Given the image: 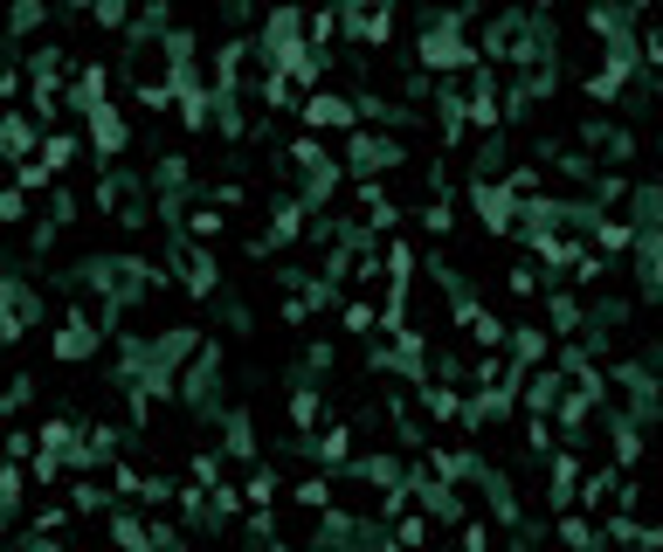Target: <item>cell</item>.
Returning <instances> with one entry per match:
<instances>
[{
    "label": "cell",
    "mask_w": 663,
    "mask_h": 552,
    "mask_svg": "<svg viewBox=\"0 0 663 552\" xmlns=\"http://www.w3.org/2000/svg\"><path fill=\"white\" fill-rule=\"evenodd\" d=\"M470 14L477 8H435V14H422V35H415V63H422L429 76H470L484 63V49L470 42Z\"/></svg>",
    "instance_id": "1"
},
{
    "label": "cell",
    "mask_w": 663,
    "mask_h": 552,
    "mask_svg": "<svg viewBox=\"0 0 663 552\" xmlns=\"http://www.w3.org/2000/svg\"><path fill=\"white\" fill-rule=\"evenodd\" d=\"M339 159H346L353 180H387V174H401V166H408V145L394 139L387 125H359V131L339 139Z\"/></svg>",
    "instance_id": "2"
},
{
    "label": "cell",
    "mask_w": 663,
    "mask_h": 552,
    "mask_svg": "<svg viewBox=\"0 0 663 552\" xmlns=\"http://www.w3.org/2000/svg\"><path fill=\"white\" fill-rule=\"evenodd\" d=\"M463 201L477 207V221H484V235H490V242H511V235H519V221H525V201L511 194V180H505V174H470Z\"/></svg>",
    "instance_id": "3"
},
{
    "label": "cell",
    "mask_w": 663,
    "mask_h": 552,
    "mask_svg": "<svg viewBox=\"0 0 663 552\" xmlns=\"http://www.w3.org/2000/svg\"><path fill=\"white\" fill-rule=\"evenodd\" d=\"M166 262H174V283L194 304H207L221 291V262H215V242H194V235H180L174 228V242H166Z\"/></svg>",
    "instance_id": "4"
},
{
    "label": "cell",
    "mask_w": 663,
    "mask_h": 552,
    "mask_svg": "<svg viewBox=\"0 0 663 552\" xmlns=\"http://www.w3.org/2000/svg\"><path fill=\"white\" fill-rule=\"evenodd\" d=\"M42 291H35L28 270H8V291H0V332H8V346H22V338L42 325Z\"/></svg>",
    "instance_id": "5"
},
{
    "label": "cell",
    "mask_w": 663,
    "mask_h": 552,
    "mask_svg": "<svg viewBox=\"0 0 663 552\" xmlns=\"http://www.w3.org/2000/svg\"><path fill=\"white\" fill-rule=\"evenodd\" d=\"M297 125H311V131H339V139H346V131H359L367 125V111H359V98L353 90H339V84H326V90H311L305 98V111H297Z\"/></svg>",
    "instance_id": "6"
},
{
    "label": "cell",
    "mask_w": 663,
    "mask_h": 552,
    "mask_svg": "<svg viewBox=\"0 0 663 552\" xmlns=\"http://www.w3.org/2000/svg\"><path fill=\"white\" fill-rule=\"evenodd\" d=\"M297 449H305L318 470H339V477H346V470H353V455H359V422H346V414H332V422H326V428H311Z\"/></svg>",
    "instance_id": "7"
},
{
    "label": "cell",
    "mask_w": 663,
    "mask_h": 552,
    "mask_svg": "<svg viewBox=\"0 0 663 552\" xmlns=\"http://www.w3.org/2000/svg\"><path fill=\"white\" fill-rule=\"evenodd\" d=\"M84 125H90V159L118 166L125 152H131V118H125V111H118V98H111V104H98V111H90Z\"/></svg>",
    "instance_id": "8"
},
{
    "label": "cell",
    "mask_w": 663,
    "mask_h": 552,
    "mask_svg": "<svg viewBox=\"0 0 663 552\" xmlns=\"http://www.w3.org/2000/svg\"><path fill=\"white\" fill-rule=\"evenodd\" d=\"M581 484H587V470H581V449H574V442H560L553 455H546V511H566V504H581Z\"/></svg>",
    "instance_id": "9"
},
{
    "label": "cell",
    "mask_w": 663,
    "mask_h": 552,
    "mask_svg": "<svg viewBox=\"0 0 663 552\" xmlns=\"http://www.w3.org/2000/svg\"><path fill=\"white\" fill-rule=\"evenodd\" d=\"M42 139H49V125L35 118L28 104H8V125H0V152H8V166H14V159H35Z\"/></svg>",
    "instance_id": "10"
},
{
    "label": "cell",
    "mask_w": 663,
    "mask_h": 552,
    "mask_svg": "<svg viewBox=\"0 0 663 552\" xmlns=\"http://www.w3.org/2000/svg\"><path fill=\"white\" fill-rule=\"evenodd\" d=\"M98 104H111V69H104V63H84L77 76H69V111L90 118Z\"/></svg>",
    "instance_id": "11"
},
{
    "label": "cell",
    "mask_w": 663,
    "mask_h": 552,
    "mask_svg": "<svg viewBox=\"0 0 663 552\" xmlns=\"http://www.w3.org/2000/svg\"><path fill=\"white\" fill-rule=\"evenodd\" d=\"M28 490H35V470H28V463H14V455H8V463H0V518H8V525H22V511H28Z\"/></svg>",
    "instance_id": "12"
},
{
    "label": "cell",
    "mask_w": 663,
    "mask_h": 552,
    "mask_svg": "<svg viewBox=\"0 0 663 552\" xmlns=\"http://www.w3.org/2000/svg\"><path fill=\"white\" fill-rule=\"evenodd\" d=\"M139 511H145V504H139ZM139 511H131V498H125V504H111V518H104L111 545H131V552L153 545V518H139Z\"/></svg>",
    "instance_id": "13"
},
{
    "label": "cell",
    "mask_w": 663,
    "mask_h": 552,
    "mask_svg": "<svg viewBox=\"0 0 663 552\" xmlns=\"http://www.w3.org/2000/svg\"><path fill=\"white\" fill-rule=\"evenodd\" d=\"M283 414H291V428H297V435L326 428V394H318V380H297L291 401H283Z\"/></svg>",
    "instance_id": "14"
},
{
    "label": "cell",
    "mask_w": 663,
    "mask_h": 552,
    "mask_svg": "<svg viewBox=\"0 0 663 552\" xmlns=\"http://www.w3.org/2000/svg\"><path fill=\"white\" fill-rule=\"evenodd\" d=\"M229 207H215V201H194V207H187V215H180V235H194V242H221V235H229Z\"/></svg>",
    "instance_id": "15"
},
{
    "label": "cell",
    "mask_w": 663,
    "mask_h": 552,
    "mask_svg": "<svg viewBox=\"0 0 663 552\" xmlns=\"http://www.w3.org/2000/svg\"><path fill=\"white\" fill-rule=\"evenodd\" d=\"M415 221H422V235L449 242V235H457V221H463V201L457 194H429L422 207H415Z\"/></svg>",
    "instance_id": "16"
},
{
    "label": "cell",
    "mask_w": 663,
    "mask_h": 552,
    "mask_svg": "<svg viewBox=\"0 0 663 552\" xmlns=\"http://www.w3.org/2000/svg\"><path fill=\"white\" fill-rule=\"evenodd\" d=\"M511 352H519V367H546L560 352V332L553 325H511Z\"/></svg>",
    "instance_id": "17"
},
{
    "label": "cell",
    "mask_w": 663,
    "mask_h": 552,
    "mask_svg": "<svg viewBox=\"0 0 663 552\" xmlns=\"http://www.w3.org/2000/svg\"><path fill=\"white\" fill-rule=\"evenodd\" d=\"M42 22H49V0H14V14H8V42H14V49H35Z\"/></svg>",
    "instance_id": "18"
},
{
    "label": "cell",
    "mask_w": 663,
    "mask_h": 552,
    "mask_svg": "<svg viewBox=\"0 0 663 552\" xmlns=\"http://www.w3.org/2000/svg\"><path fill=\"white\" fill-rule=\"evenodd\" d=\"M35 159H42V166H49V174H55V180H63V174H69V166H77V159H84V139H69V131H55V125H49V139H42V152H35Z\"/></svg>",
    "instance_id": "19"
},
{
    "label": "cell",
    "mask_w": 663,
    "mask_h": 552,
    "mask_svg": "<svg viewBox=\"0 0 663 552\" xmlns=\"http://www.w3.org/2000/svg\"><path fill=\"white\" fill-rule=\"evenodd\" d=\"M642 297L663 304V228H642Z\"/></svg>",
    "instance_id": "20"
},
{
    "label": "cell",
    "mask_w": 663,
    "mask_h": 552,
    "mask_svg": "<svg viewBox=\"0 0 663 552\" xmlns=\"http://www.w3.org/2000/svg\"><path fill=\"white\" fill-rule=\"evenodd\" d=\"M381 262H387V283H408V291H415V262H422V256H415L408 235H387L381 242Z\"/></svg>",
    "instance_id": "21"
},
{
    "label": "cell",
    "mask_w": 663,
    "mask_h": 552,
    "mask_svg": "<svg viewBox=\"0 0 663 552\" xmlns=\"http://www.w3.org/2000/svg\"><path fill=\"white\" fill-rule=\"evenodd\" d=\"M90 22H98L104 35H125L131 22H139V0H98V8H90Z\"/></svg>",
    "instance_id": "22"
},
{
    "label": "cell",
    "mask_w": 663,
    "mask_h": 552,
    "mask_svg": "<svg viewBox=\"0 0 663 552\" xmlns=\"http://www.w3.org/2000/svg\"><path fill=\"white\" fill-rule=\"evenodd\" d=\"M291 504H297V511H332V477H326V470H318V477L291 484Z\"/></svg>",
    "instance_id": "23"
},
{
    "label": "cell",
    "mask_w": 663,
    "mask_h": 552,
    "mask_svg": "<svg viewBox=\"0 0 663 552\" xmlns=\"http://www.w3.org/2000/svg\"><path fill=\"white\" fill-rule=\"evenodd\" d=\"M339 318H346V332H353V338H381V304L359 297V304H346Z\"/></svg>",
    "instance_id": "24"
},
{
    "label": "cell",
    "mask_w": 663,
    "mask_h": 552,
    "mask_svg": "<svg viewBox=\"0 0 663 552\" xmlns=\"http://www.w3.org/2000/svg\"><path fill=\"white\" fill-rule=\"evenodd\" d=\"M201 194L215 201V207H229V215H242V207H250V187H242V180H207Z\"/></svg>",
    "instance_id": "25"
},
{
    "label": "cell",
    "mask_w": 663,
    "mask_h": 552,
    "mask_svg": "<svg viewBox=\"0 0 663 552\" xmlns=\"http://www.w3.org/2000/svg\"><path fill=\"white\" fill-rule=\"evenodd\" d=\"M14 187H28V194H55V174L42 159H14Z\"/></svg>",
    "instance_id": "26"
},
{
    "label": "cell",
    "mask_w": 663,
    "mask_h": 552,
    "mask_svg": "<svg viewBox=\"0 0 663 552\" xmlns=\"http://www.w3.org/2000/svg\"><path fill=\"white\" fill-rule=\"evenodd\" d=\"M429 531H435V518H415V511H401V518L387 525V539H394V545H422Z\"/></svg>",
    "instance_id": "27"
},
{
    "label": "cell",
    "mask_w": 663,
    "mask_h": 552,
    "mask_svg": "<svg viewBox=\"0 0 663 552\" xmlns=\"http://www.w3.org/2000/svg\"><path fill=\"white\" fill-rule=\"evenodd\" d=\"M28 201H35L28 187H8V194H0V221H8V228H28V221H35V215H28Z\"/></svg>",
    "instance_id": "28"
},
{
    "label": "cell",
    "mask_w": 663,
    "mask_h": 552,
    "mask_svg": "<svg viewBox=\"0 0 663 552\" xmlns=\"http://www.w3.org/2000/svg\"><path fill=\"white\" fill-rule=\"evenodd\" d=\"M505 180H511V194H519V201H539V194H546V174H539V166H511Z\"/></svg>",
    "instance_id": "29"
},
{
    "label": "cell",
    "mask_w": 663,
    "mask_h": 552,
    "mask_svg": "<svg viewBox=\"0 0 663 552\" xmlns=\"http://www.w3.org/2000/svg\"><path fill=\"white\" fill-rule=\"evenodd\" d=\"M28 401H35V380H28V373H14V380H8V401H0V408H8V414H22Z\"/></svg>",
    "instance_id": "30"
},
{
    "label": "cell",
    "mask_w": 663,
    "mask_h": 552,
    "mask_svg": "<svg viewBox=\"0 0 663 552\" xmlns=\"http://www.w3.org/2000/svg\"><path fill=\"white\" fill-rule=\"evenodd\" d=\"M256 22V0H221V28H250Z\"/></svg>",
    "instance_id": "31"
},
{
    "label": "cell",
    "mask_w": 663,
    "mask_h": 552,
    "mask_svg": "<svg viewBox=\"0 0 663 552\" xmlns=\"http://www.w3.org/2000/svg\"><path fill=\"white\" fill-rule=\"evenodd\" d=\"M457 539H463V545H490V525L470 518V525H457Z\"/></svg>",
    "instance_id": "32"
},
{
    "label": "cell",
    "mask_w": 663,
    "mask_h": 552,
    "mask_svg": "<svg viewBox=\"0 0 663 552\" xmlns=\"http://www.w3.org/2000/svg\"><path fill=\"white\" fill-rule=\"evenodd\" d=\"M622 8H636V14H650V8H656V0H622Z\"/></svg>",
    "instance_id": "33"
},
{
    "label": "cell",
    "mask_w": 663,
    "mask_h": 552,
    "mask_svg": "<svg viewBox=\"0 0 663 552\" xmlns=\"http://www.w3.org/2000/svg\"><path fill=\"white\" fill-rule=\"evenodd\" d=\"M533 8H539V14H553V8H560V0H533Z\"/></svg>",
    "instance_id": "34"
},
{
    "label": "cell",
    "mask_w": 663,
    "mask_h": 552,
    "mask_svg": "<svg viewBox=\"0 0 663 552\" xmlns=\"http://www.w3.org/2000/svg\"><path fill=\"white\" fill-rule=\"evenodd\" d=\"M656 145H663V111H656Z\"/></svg>",
    "instance_id": "35"
}]
</instances>
